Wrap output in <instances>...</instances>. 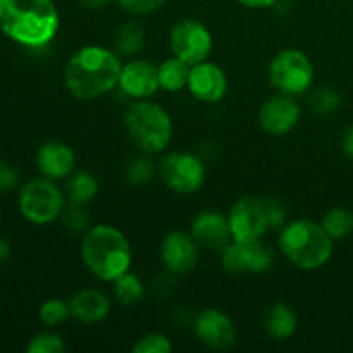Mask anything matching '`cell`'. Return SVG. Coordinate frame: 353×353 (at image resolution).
<instances>
[{
    "mask_svg": "<svg viewBox=\"0 0 353 353\" xmlns=\"http://www.w3.org/2000/svg\"><path fill=\"white\" fill-rule=\"evenodd\" d=\"M121 69L123 64L117 52L102 45H85L65 62V88L79 100L100 99L117 88Z\"/></svg>",
    "mask_w": 353,
    "mask_h": 353,
    "instance_id": "cell-1",
    "label": "cell"
},
{
    "mask_svg": "<svg viewBox=\"0 0 353 353\" xmlns=\"http://www.w3.org/2000/svg\"><path fill=\"white\" fill-rule=\"evenodd\" d=\"M59 26L54 0H0V31L21 47L45 48L55 40Z\"/></svg>",
    "mask_w": 353,
    "mask_h": 353,
    "instance_id": "cell-2",
    "label": "cell"
},
{
    "mask_svg": "<svg viewBox=\"0 0 353 353\" xmlns=\"http://www.w3.org/2000/svg\"><path fill=\"white\" fill-rule=\"evenodd\" d=\"M81 261L97 279L114 283L133 264V252L126 234L110 224H95L83 233Z\"/></svg>",
    "mask_w": 353,
    "mask_h": 353,
    "instance_id": "cell-3",
    "label": "cell"
},
{
    "mask_svg": "<svg viewBox=\"0 0 353 353\" xmlns=\"http://www.w3.org/2000/svg\"><path fill=\"white\" fill-rule=\"evenodd\" d=\"M278 245L281 254L303 271L324 268L333 257L334 240L321 223L307 219L290 221L279 230Z\"/></svg>",
    "mask_w": 353,
    "mask_h": 353,
    "instance_id": "cell-4",
    "label": "cell"
},
{
    "mask_svg": "<svg viewBox=\"0 0 353 353\" xmlns=\"http://www.w3.org/2000/svg\"><path fill=\"white\" fill-rule=\"evenodd\" d=\"M124 128L134 147L147 155L162 154L174 134L168 110L150 100H134L124 114Z\"/></svg>",
    "mask_w": 353,
    "mask_h": 353,
    "instance_id": "cell-5",
    "label": "cell"
},
{
    "mask_svg": "<svg viewBox=\"0 0 353 353\" xmlns=\"http://www.w3.org/2000/svg\"><path fill=\"white\" fill-rule=\"evenodd\" d=\"M68 199L65 193L48 178H34L19 186L17 207L28 223L34 226H47L61 219Z\"/></svg>",
    "mask_w": 353,
    "mask_h": 353,
    "instance_id": "cell-6",
    "label": "cell"
},
{
    "mask_svg": "<svg viewBox=\"0 0 353 353\" xmlns=\"http://www.w3.org/2000/svg\"><path fill=\"white\" fill-rule=\"evenodd\" d=\"M269 83L278 93L300 97L310 92L316 79V69L309 55L299 48H285L269 62Z\"/></svg>",
    "mask_w": 353,
    "mask_h": 353,
    "instance_id": "cell-7",
    "label": "cell"
},
{
    "mask_svg": "<svg viewBox=\"0 0 353 353\" xmlns=\"http://www.w3.org/2000/svg\"><path fill=\"white\" fill-rule=\"evenodd\" d=\"M162 183L178 195H193L205 185V164L190 152H171L157 165Z\"/></svg>",
    "mask_w": 353,
    "mask_h": 353,
    "instance_id": "cell-8",
    "label": "cell"
},
{
    "mask_svg": "<svg viewBox=\"0 0 353 353\" xmlns=\"http://www.w3.org/2000/svg\"><path fill=\"white\" fill-rule=\"evenodd\" d=\"M212 33L199 19H181L171 28L169 47L174 57L195 65L209 59L212 52Z\"/></svg>",
    "mask_w": 353,
    "mask_h": 353,
    "instance_id": "cell-9",
    "label": "cell"
},
{
    "mask_svg": "<svg viewBox=\"0 0 353 353\" xmlns=\"http://www.w3.org/2000/svg\"><path fill=\"white\" fill-rule=\"evenodd\" d=\"M221 265L228 274H265L274 265V252L262 240L231 241L221 252Z\"/></svg>",
    "mask_w": 353,
    "mask_h": 353,
    "instance_id": "cell-10",
    "label": "cell"
},
{
    "mask_svg": "<svg viewBox=\"0 0 353 353\" xmlns=\"http://www.w3.org/2000/svg\"><path fill=\"white\" fill-rule=\"evenodd\" d=\"M228 221L234 241L262 240L271 230L264 199L255 196H243L236 200L230 209Z\"/></svg>",
    "mask_w": 353,
    "mask_h": 353,
    "instance_id": "cell-11",
    "label": "cell"
},
{
    "mask_svg": "<svg viewBox=\"0 0 353 353\" xmlns=\"http://www.w3.org/2000/svg\"><path fill=\"white\" fill-rule=\"evenodd\" d=\"M193 334L209 350H230L236 343V327L226 312L214 307L202 309L193 317Z\"/></svg>",
    "mask_w": 353,
    "mask_h": 353,
    "instance_id": "cell-12",
    "label": "cell"
},
{
    "mask_svg": "<svg viewBox=\"0 0 353 353\" xmlns=\"http://www.w3.org/2000/svg\"><path fill=\"white\" fill-rule=\"evenodd\" d=\"M200 247L192 236L181 230H172L162 238L161 261L165 271L174 276H186L199 264Z\"/></svg>",
    "mask_w": 353,
    "mask_h": 353,
    "instance_id": "cell-13",
    "label": "cell"
},
{
    "mask_svg": "<svg viewBox=\"0 0 353 353\" xmlns=\"http://www.w3.org/2000/svg\"><path fill=\"white\" fill-rule=\"evenodd\" d=\"M302 117V107L296 102V97L278 95L265 100L259 110V124L271 137H285L295 130Z\"/></svg>",
    "mask_w": 353,
    "mask_h": 353,
    "instance_id": "cell-14",
    "label": "cell"
},
{
    "mask_svg": "<svg viewBox=\"0 0 353 353\" xmlns=\"http://www.w3.org/2000/svg\"><path fill=\"white\" fill-rule=\"evenodd\" d=\"M228 76L217 64L209 59L190 68L188 86L186 90L193 99L203 103H217L228 93Z\"/></svg>",
    "mask_w": 353,
    "mask_h": 353,
    "instance_id": "cell-15",
    "label": "cell"
},
{
    "mask_svg": "<svg viewBox=\"0 0 353 353\" xmlns=\"http://www.w3.org/2000/svg\"><path fill=\"white\" fill-rule=\"evenodd\" d=\"M117 88L133 100H150L161 90L157 65L145 59H133L123 64Z\"/></svg>",
    "mask_w": 353,
    "mask_h": 353,
    "instance_id": "cell-16",
    "label": "cell"
},
{
    "mask_svg": "<svg viewBox=\"0 0 353 353\" xmlns=\"http://www.w3.org/2000/svg\"><path fill=\"white\" fill-rule=\"evenodd\" d=\"M190 233L200 248L223 252L233 241L228 216L217 210H202L196 214L190 226Z\"/></svg>",
    "mask_w": 353,
    "mask_h": 353,
    "instance_id": "cell-17",
    "label": "cell"
},
{
    "mask_svg": "<svg viewBox=\"0 0 353 353\" xmlns=\"http://www.w3.org/2000/svg\"><path fill=\"white\" fill-rule=\"evenodd\" d=\"M37 168L43 178L52 181L68 179L76 168L74 150L64 141H45L37 152Z\"/></svg>",
    "mask_w": 353,
    "mask_h": 353,
    "instance_id": "cell-18",
    "label": "cell"
},
{
    "mask_svg": "<svg viewBox=\"0 0 353 353\" xmlns=\"http://www.w3.org/2000/svg\"><path fill=\"white\" fill-rule=\"evenodd\" d=\"M71 317L85 326L103 323L110 314V300L97 288H85L76 292L69 299Z\"/></svg>",
    "mask_w": 353,
    "mask_h": 353,
    "instance_id": "cell-19",
    "label": "cell"
},
{
    "mask_svg": "<svg viewBox=\"0 0 353 353\" xmlns=\"http://www.w3.org/2000/svg\"><path fill=\"white\" fill-rule=\"evenodd\" d=\"M264 331L271 340L286 341L299 330V317L296 312L285 302H278L268 309L264 314Z\"/></svg>",
    "mask_w": 353,
    "mask_h": 353,
    "instance_id": "cell-20",
    "label": "cell"
},
{
    "mask_svg": "<svg viewBox=\"0 0 353 353\" xmlns=\"http://www.w3.org/2000/svg\"><path fill=\"white\" fill-rule=\"evenodd\" d=\"M190 68L192 65L186 64L181 59L171 55L169 59H165L164 62L157 65V76H159V86L161 90L169 93L181 92L188 86V76H190Z\"/></svg>",
    "mask_w": 353,
    "mask_h": 353,
    "instance_id": "cell-21",
    "label": "cell"
},
{
    "mask_svg": "<svg viewBox=\"0 0 353 353\" xmlns=\"http://www.w3.org/2000/svg\"><path fill=\"white\" fill-rule=\"evenodd\" d=\"M64 193L68 202L86 205L99 193V179L90 171H74L65 181Z\"/></svg>",
    "mask_w": 353,
    "mask_h": 353,
    "instance_id": "cell-22",
    "label": "cell"
},
{
    "mask_svg": "<svg viewBox=\"0 0 353 353\" xmlns=\"http://www.w3.org/2000/svg\"><path fill=\"white\" fill-rule=\"evenodd\" d=\"M147 34L143 26L137 21H128L117 30L114 38V48L121 57H134L145 48Z\"/></svg>",
    "mask_w": 353,
    "mask_h": 353,
    "instance_id": "cell-23",
    "label": "cell"
},
{
    "mask_svg": "<svg viewBox=\"0 0 353 353\" xmlns=\"http://www.w3.org/2000/svg\"><path fill=\"white\" fill-rule=\"evenodd\" d=\"M114 296H116L121 305H138L147 296V286L137 274L128 271L126 274L119 276L114 281Z\"/></svg>",
    "mask_w": 353,
    "mask_h": 353,
    "instance_id": "cell-24",
    "label": "cell"
},
{
    "mask_svg": "<svg viewBox=\"0 0 353 353\" xmlns=\"http://www.w3.org/2000/svg\"><path fill=\"white\" fill-rule=\"evenodd\" d=\"M321 226L334 241L343 240L353 233V212L345 207H334L324 214Z\"/></svg>",
    "mask_w": 353,
    "mask_h": 353,
    "instance_id": "cell-25",
    "label": "cell"
},
{
    "mask_svg": "<svg viewBox=\"0 0 353 353\" xmlns=\"http://www.w3.org/2000/svg\"><path fill=\"white\" fill-rule=\"evenodd\" d=\"M155 172H157V165L147 157V154H143L140 157L130 159V162L124 165L123 176L128 185L138 188V186H143L152 181Z\"/></svg>",
    "mask_w": 353,
    "mask_h": 353,
    "instance_id": "cell-26",
    "label": "cell"
},
{
    "mask_svg": "<svg viewBox=\"0 0 353 353\" xmlns=\"http://www.w3.org/2000/svg\"><path fill=\"white\" fill-rule=\"evenodd\" d=\"M309 105L319 116H331L341 105V97L331 86H317L310 90Z\"/></svg>",
    "mask_w": 353,
    "mask_h": 353,
    "instance_id": "cell-27",
    "label": "cell"
},
{
    "mask_svg": "<svg viewBox=\"0 0 353 353\" xmlns=\"http://www.w3.org/2000/svg\"><path fill=\"white\" fill-rule=\"evenodd\" d=\"M38 317L43 326L54 330L71 317V307L62 299H47L38 309Z\"/></svg>",
    "mask_w": 353,
    "mask_h": 353,
    "instance_id": "cell-28",
    "label": "cell"
},
{
    "mask_svg": "<svg viewBox=\"0 0 353 353\" xmlns=\"http://www.w3.org/2000/svg\"><path fill=\"white\" fill-rule=\"evenodd\" d=\"M65 341L55 331H40L28 343V353H64Z\"/></svg>",
    "mask_w": 353,
    "mask_h": 353,
    "instance_id": "cell-29",
    "label": "cell"
},
{
    "mask_svg": "<svg viewBox=\"0 0 353 353\" xmlns=\"http://www.w3.org/2000/svg\"><path fill=\"white\" fill-rule=\"evenodd\" d=\"M61 221L71 233L76 234H83L90 228L88 212H86L85 205H78V203H65L61 214Z\"/></svg>",
    "mask_w": 353,
    "mask_h": 353,
    "instance_id": "cell-30",
    "label": "cell"
},
{
    "mask_svg": "<svg viewBox=\"0 0 353 353\" xmlns=\"http://www.w3.org/2000/svg\"><path fill=\"white\" fill-rule=\"evenodd\" d=\"M174 345L164 333H147L133 345V353H171Z\"/></svg>",
    "mask_w": 353,
    "mask_h": 353,
    "instance_id": "cell-31",
    "label": "cell"
},
{
    "mask_svg": "<svg viewBox=\"0 0 353 353\" xmlns=\"http://www.w3.org/2000/svg\"><path fill=\"white\" fill-rule=\"evenodd\" d=\"M117 6L131 16H148L157 12L168 0H116Z\"/></svg>",
    "mask_w": 353,
    "mask_h": 353,
    "instance_id": "cell-32",
    "label": "cell"
},
{
    "mask_svg": "<svg viewBox=\"0 0 353 353\" xmlns=\"http://www.w3.org/2000/svg\"><path fill=\"white\" fill-rule=\"evenodd\" d=\"M19 171L10 162L0 159V193H10L19 188Z\"/></svg>",
    "mask_w": 353,
    "mask_h": 353,
    "instance_id": "cell-33",
    "label": "cell"
},
{
    "mask_svg": "<svg viewBox=\"0 0 353 353\" xmlns=\"http://www.w3.org/2000/svg\"><path fill=\"white\" fill-rule=\"evenodd\" d=\"M264 205L269 217V223H271V230H274V228H279V230H281L286 224L285 203L278 199H264Z\"/></svg>",
    "mask_w": 353,
    "mask_h": 353,
    "instance_id": "cell-34",
    "label": "cell"
},
{
    "mask_svg": "<svg viewBox=\"0 0 353 353\" xmlns=\"http://www.w3.org/2000/svg\"><path fill=\"white\" fill-rule=\"evenodd\" d=\"M236 2L247 9H269L274 7L279 0H236Z\"/></svg>",
    "mask_w": 353,
    "mask_h": 353,
    "instance_id": "cell-35",
    "label": "cell"
},
{
    "mask_svg": "<svg viewBox=\"0 0 353 353\" xmlns=\"http://www.w3.org/2000/svg\"><path fill=\"white\" fill-rule=\"evenodd\" d=\"M341 147H343L345 155H347L350 161H353V123L347 128L343 134V141H341Z\"/></svg>",
    "mask_w": 353,
    "mask_h": 353,
    "instance_id": "cell-36",
    "label": "cell"
},
{
    "mask_svg": "<svg viewBox=\"0 0 353 353\" xmlns=\"http://www.w3.org/2000/svg\"><path fill=\"white\" fill-rule=\"evenodd\" d=\"M10 254H12L10 243L6 240V238H0V268L7 264V261L10 259Z\"/></svg>",
    "mask_w": 353,
    "mask_h": 353,
    "instance_id": "cell-37",
    "label": "cell"
},
{
    "mask_svg": "<svg viewBox=\"0 0 353 353\" xmlns=\"http://www.w3.org/2000/svg\"><path fill=\"white\" fill-rule=\"evenodd\" d=\"M112 2V0H79V3H81L83 7H86V9L90 10H100V9H105L109 3Z\"/></svg>",
    "mask_w": 353,
    "mask_h": 353,
    "instance_id": "cell-38",
    "label": "cell"
}]
</instances>
